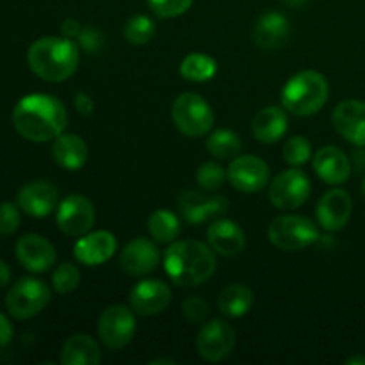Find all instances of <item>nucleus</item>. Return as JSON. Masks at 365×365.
<instances>
[{
    "mask_svg": "<svg viewBox=\"0 0 365 365\" xmlns=\"http://www.w3.org/2000/svg\"><path fill=\"white\" fill-rule=\"evenodd\" d=\"M13 125L27 141L48 143L66 130L68 110L56 96L32 93L14 106Z\"/></svg>",
    "mask_w": 365,
    "mask_h": 365,
    "instance_id": "obj_1",
    "label": "nucleus"
},
{
    "mask_svg": "<svg viewBox=\"0 0 365 365\" xmlns=\"http://www.w3.org/2000/svg\"><path fill=\"white\" fill-rule=\"evenodd\" d=\"M210 246L195 239L173 241L164 252V271L178 287H196L216 271V255Z\"/></svg>",
    "mask_w": 365,
    "mask_h": 365,
    "instance_id": "obj_2",
    "label": "nucleus"
},
{
    "mask_svg": "<svg viewBox=\"0 0 365 365\" xmlns=\"http://www.w3.org/2000/svg\"><path fill=\"white\" fill-rule=\"evenodd\" d=\"M27 63L32 73L48 82H64L77 71L81 46L68 38L45 36L31 45Z\"/></svg>",
    "mask_w": 365,
    "mask_h": 365,
    "instance_id": "obj_3",
    "label": "nucleus"
},
{
    "mask_svg": "<svg viewBox=\"0 0 365 365\" xmlns=\"http://www.w3.org/2000/svg\"><path fill=\"white\" fill-rule=\"evenodd\" d=\"M330 86L319 71L303 70L292 75L282 89V106L294 116H312L328 102Z\"/></svg>",
    "mask_w": 365,
    "mask_h": 365,
    "instance_id": "obj_4",
    "label": "nucleus"
},
{
    "mask_svg": "<svg viewBox=\"0 0 365 365\" xmlns=\"http://www.w3.org/2000/svg\"><path fill=\"white\" fill-rule=\"evenodd\" d=\"M171 118L178 130L187 138H202L214 127V110L198 93H182L175 98Z\"/></svg>",
    "mask_w": 365,
    "mask_h": 365,
    "instance_id": "obj_5",
    "label": "nucleus"
},
{
    "mask_svg": "<svg viewBox=\"0 0 365 365\" xmlns=\"http://www.w3.org/2000/svg\"><path fill=\"white\" fill-rule=\"evenodd\" d=\"M50 299H52V292L45 282L25 277L11 285L4 303H6L9 316H13L14 319L25 321L38 316L48 305Z\"/></svg>",
    "mask_w": 365,
    "mask_h": 365,
    "instance_id": "obj_6",
    "label": "nucleus"
},
{
    "mask_svg": "<svg viewBox=\"0 0 365 365\" xmlns=\"http://www.w3.org/2000/svg\"><path fill=\"white\" fill-rule=\"evenodd\" d=\"M267 237L278 250L299 252L319 241V230L309 217L298 216V214H284V216L274 217L273 223L269 225Z\"/></svg>",
    "mask_w": 365,
    "mask_h": 365,
    "instance_id": "obj_7",
    "label": "nucleus"
},
{
    "mask_svg": "<svg viewBox=\"0 0 365 365\" xmlns=\"http://www.w3.org/2000/svg\"><path fill=\"white\" fill-rule=\"evenodd\" d=\"M98 337L106 344V348L118 351L128 346L134 339L138 324H135V316L132 307L127 305H110L100 314L98 319Z\"/></svg>",
    "mask_w": 365,
    "mask_h": 365,
    "instance_id": "obj_8",
    "label": "nucleus"
},
{
    "mask_svg": "<svg viewBox=\"0 0 365 365\" xmlns=\"http://www.w3.org/2000/svg\"><path fill=\"white\" fill-rule=\"evenodd\" d=\"M312 184L305 171L299 168H289L271 180L269 202L278 210H294L309 200Z\"/></svg>",
    "mask_w": 365,
    "mask_h": 365,
    "instance_id": "obj_9",
    "label": "nucleus"
},
{
    "mask_svg": "<svg viewBox=\"0 0 365 365\" xmlns=\"http://www.w3.org/2000/svg\"><path fill=\"white\" fill-rule=\"evenodd\" d=\"M235 348V330L223 319H210L202 324L196 337V351L207 362L228 359Z\"/></svg>",
    "mask_w": 365,
    "mask_h": 365,
    "instance_id": "obj_10",
    "label": "nucleus"
},
{
    "mask_svg": "<svg viewBox=\"0 0 365 365\" xmlns=\"http://www.w3.org/2000/svg\"><path fill=\"white\" fill-rule=\"evenodd\" d=\"M96 220L93 203L82 195H70L57 207V227L70 237H81L88 234Z\"/></svg>",
    "mask_w": 365,
    "mask_h": 365,
    "instance_id": "obj_11",
    "label": "nucleus"
},
{
    "mask_svg": "<svg viewBox=\"0 0 365 365\" xmlns=\"http://www.w3.org/2000/svg\"><path fill=\"white\" fill-rule=\"evenodd\" d=\"M227 173L232 187L246 195L262 191L269 184L271 177V170L266 160L255 155H237L232 159Z\"/></svg>",
    "mask_w": 365,
    "mask_h": 365,
    "instance_id": "obj_12",
    "label": "nucleus"
},
{
    "mask_svg": "<svg viewBox=\"0 0 365 365\" xmlns=\"http://www.w3.org/2000/svg\"><path fill=\"white\" fill-rule=\"evenodd\" d=\"M228 202L225 196L221 195H202L198 191H187L180 196L178 200V209L184 220L189 225L196 227V225L207 223L210 220H217L223 216L228 210Z\"/></svg>",
    "mask_w": 365,
    "mask_h": 365,
    "instance_id": "obj_13",
    "label": "nucleus"
},
{
    "mask_svg": "<svg viewBox=\"0 0 365 365\" xmlns=\"http://www.w3.org/2000/svg\"><path fill=\"white\" fill-rule=\"evenodd\" d=\"M171 303V289L163 280H143L132 287L128 294V305L139 316H157L164 312Z\"/></svg>",
    "mask_w": 365,
    "mask_h": 365,
    "instance_id": "obj_14",
    "label": "nucleus"
},
{
    "mask_svg": "<svg viewBox=\"0 0 365 365\" xmlns=\"http://www.w3.org/2000/svg\"><path fill=\"white\" fill-rule=\"evenodd\" d=\"M59 202V189L46 180H34L18 191L16 203L27 216L45 217L53 212Z\"/></svg>",
    "mask_w": 365,
    "mask_h": 365,
    "instance_id": "obj_15",
    "label": "nucleus"
},
{
    "mask_svg": "<svg viewBox=\"0 0 365 365\" xmlns=\"http://www.w3.org/2000/svg\"><path fill=\"white\" fill-rule=\"evenodd\" d=\"M16 259L31 273H45L56 264L57 253L52 242L43 235L27 234L18 239Z\"/></svg>",
    "mask_w": 365,
    "mask_h": 365,
    "instance_id": "obj_16",
    "label": "nucleus"
},
{
    "mask_svg": "<svg viewBox=\"0 0 365 365\" xmlns=\"http://www.w3.org/2000/svg\"><path fill=\"white\" fill-rule=\"evenodd\" d=\"M353 214V200L344 189H331L319 200L316 209L317 223L328 232L342 230Z\"/></svg>",
    "mask_w": 365,
    "mask_h": 365,
    "instance_id": "obj_17",
    "label": "nucleus"
},
{
    "mask_svg": "<svg viewBox=\"0 0 365 365\" xmlns=\"http://www.w3.org/2000/svg\"><path fill=\"white\" fill-rule=\"evenodd\" d=\"M334 127L346 141L355 146H365V102L344 100L331 114Z\"/></svg>",
    "mask_w": 365,
    "mask_h": 365,
    "instance_id": "obj_18",
    "label": "nucleus"
},
{
    "mask_svg": "<svg viewBox=\"0 0 365 365\" xmlns=\"http://www.w3.org/2000/svg\"><path fill=\"white\" fill-rule=\"evenodd\" d=\"M118 242L110 232L98 230V232H88V234L81 235L73 246V255L77 262L84 264V266H100L106 264L107 260L113 259L116 253Z\"/></svg>",
    "mask_w": 365,
    "mask_h": 365,
    "instance_id": "obj_19",
    "label": "nucleus"
},
{
    "mask_svg": "<svg viewBox=\"0 0 365 365\" xmlns=\"http://www.w3.org/2000/svg\"><path fill=\"white\" fill-rule=\"evenodd\" d=\"M314 171L323 182L330 185H341L349 180L353 164L349 157L337 146H323L314 153Z\"/></svg>",
    "mask_w": 365,
    "mask_h": 365,
    "instance_id": "obj_20",
    "label": "nucleus"
},
{
    "mask_svg": "<svg viewBox=\"0 0 365 365\" xmlns=\"http://www.w3.org/2000/svg\"><path fill=\"white\" fill-rule=\"evenodd\" d=\"M159 264V248L155 241L146 237H135L128 242L120 255V266L130 277H143L152 273Z\"/></svg>",
    "mask_w": 365,
    "mask_h": 365,
    "instance_id": "obj_21",
    "label": "nucleus"
},
{
    "mask_svg": "<svg viewBox=\"0 0 365 365\" xmlns=\"http://www.w3.org/2000/svg\"><path fill=\"white\" fill-rule=\"evenodd\" d=\"M207 242L217 255L237 257L245 252L246 235L235 221L217 217L207 228Z\"/></svg>",
    "mask_w": 365,
    "mask_h": 365,
    "instance_id": "obj_22",
    "label": "nucleus"
},
{
    "mask_svg": "<svg viewBox=\"0 0 365 365\" xmlns=\"http://www.w3.org/2000/svg\"><path fill=\"white\" fill-rule=\"evenodd\" d=\"M289 127V118L284 107L269 106L260 109L252 121V134L264 145L280 141Z\"/></svg>",
    "mask_w": 365,
    "mask_h": 365,
    "instance_id": "obj_23",
    "label": "nucleus"
},
{
    "mask_svg": "<svg viewBox=\"0 0 365 365\" xmlns=\"http://www.w3.org/2000/svg\"><path fill=\"white\" fill-rule=\"evenodd\" d=\"M52 159L63 170H81L88 160V145L81 135L64 134L63 132L59 138L53 139Z\"/></svg>",
    "mask_w": 365,
    "mask_h": 365,
    "instance_id": "obj_24",
    "label": "nucleus"
},
{
    "mask_svg": "<svg viewBox=\"0 0 365 365\" xmlns=\"http://www.w3.org/2000/svg\"><path fill=\"white\" fill-rule=\"evenodd\" d=\"M289 36V20L282 13L262 14L253 29V39L262 50H277Z\"/></svg>",
    "mask_w": 365,
    "mask_h": 365,
    "instance_id": "obj_25",
    "label": "nucleus"
},
{
    "mask_svg": "<svg viewBox=\"0 0 365 365\" xmlns=\"http://www.w3.org/2000/svg\"><path fill=\"white\" fill-rule=\"evenodd\" d=\"M102 362V351L98 342L86 334L71 335L61 349L63 365H98Z\"/></svg>",
    "mask_w": 365,
    "mask_h": 365,
    "instance_id": "obj_26",
    "label": "nucleus"
},
{
    "mask_svg": "<svg viewBox=\"0 0 365 365\" xmlns=\"http://www.w3.org/2000/svg\"><path fill=\"white\" fill-rule=\"evenodd\" d=\"M255 294L245 284H230L217 296V309L227 317H242L252 310Z\"/></svg>",
    "mask_w": 365,
    "mask_h": 365,
    "instance_id": "obj_27",
    "label": "nucleus"
},
{
    "mask_svg": "<svg viewBox=\"0 0 365 365\" xmlns=\"http://www.w3.org/2000/svg\"><path fill=\"white\" fill-rule=\"evenodd\" d=\"M148 232L155 242L171 245L180 235V220L170 210L159 209L150 214Z\"/></svg>",
    "mask_w": 365,
    "mask_h": 365,
    "instance_id": "obj_28",
    "label": "nucleus"
},
{
    "mask_svg": "<svg viewBox=\"0 0 365 365\" xmlns=\"http://www.w3.org/2000/svg\"><path fill=\"white\" fill-rule=\"evenodd\" d=\"M217 73V63L214 57L203 52H192L180 63V75L189 82H207Z\"/></svg>",
    "mask_w": 365,
    "mask_h": 365,
    "instance_id": "obj_29",
    "label": "nucleus"
},
{
    "mask_svg": "<svg viewBox=\"0 0 365 365\" xmlns=\"http://www.w3.org/2000/svg\"><path fill=\"white\" fill-rule=\"evenodd\" d=\"M241 138L230 128H217L207 138V150L220 160H232L241 155Z\"/></svg>",
    "mask_w": 365,
    "mask_h": 365,
    "instance_id": "obj_30",
    "label": "nucleus"
},
{
    "mask_svg": "<svg viewBox=\"0 0 365 365\" xmlns=\"http://www.w3.org/2000/svg\"><path fill=\"white\" fill-rule=\"evenodd\" d=\"M155 24L146 14H135L123 25V38L132 45H145L155 36Z\"/></svg>",
    "mask_w": 365,
    "mask_h": 365,
    "instance_id": "obj_31",
    "label": "nucleus"
},
{
    "mask_svg": "<svg viewBox=\"0 0 365 365\" xmlns=\"http://www.w3.org/2000/svg\"><path fill=\"white\" fill-rule=\"evenodd\" d=\"M282 157L289 166L299 168L305 163H309L312 157V145L305 135H294L285 141L284 150H282Z\"/></svg>",
    "mask_w": 365,
    "mask_h": 365,
    "instance_id": "obj_32",
    "label": "nucleus"
},
{
    "mask_svg": "<svg viewBox=\"0 0 365 365\" xmlns=\"http://www.w3.org/2000/svg\"><path fill=\"white\" fill-rule=\"evenodd\" d=\"M81 284V269L70 262L56 267L52 274V287L57 294H70Z\"/></svg>",
    "mask_w": 365,
    "mask_h": 365,
    "instance_id": "obj_33",
    "label": "nucleus"
},
{
    "mask_svg": "<svg viewBox=\"0 0 365 365\" xmlns=\"http://www.w3.org/2000/svg\"><path fill=\"white\" fill-rule=\"evenodd\" d=\"M227 178V170H225L220 163H212V160L203 163L202 166L196 170V182H198L200 187L205 189V191H216V189H220L221 185L225 184Z\"/></svg>",
    "mask_w": 365,
    "mask_h": 365,
    "instance_id": "obj_34",
    "label": "nucleus"
},
{
    "mask_svg": "<svg viewBox=\"0 0 365 365\" xmlns=\"http://www.w3.org/2000/svg\"><path fill=\"white\" fill-rule=\"evenodd\" d=\"M182 316L189 324H203L209 321V303L202 296H187L182 303Z\"/></svg>",
    "mask_w": 365,
    "mask_h": 365,
    "instance_id": "obj_35",
    "label": "nucleus"
},
{
    "mask_svg": "<svg viewBox=\"0 0 365 365\" xmlns=\"http://www.w3.org/2000/svg\"><path fill=\"white\" fill-rule=\"evenodd\" d=\"M152 13L159 18H177L187 13L192 0H148Z\"/></svg>",
    "mask_w": 365,
    "mask_h": 365,
    "instance_id": "obj_36",
    "label": "nucleus"
},
{
    "mask_svg": "<svg viewBox=\"0 0 365 365\" xmlns=\"http://www.w3.org/2000/svg\"><path fill=\"white\" fill-rule=\"evenodd\" d=\"M21 225V216H20V207L18 203L4 202L0 203V235L7 237V235H13L14 232L20 228Z\"/></svg>",
    "mask_w": 365,
    "mask_h": 365,
    "instance_id": "obj_37",
    "label": "nucleus"
},
{
    "mask_svg": "<svg viewBox=\"0 0 365 365\" xmlns=\"http://www.w3.org/2000/svg\"><path fill=\"white\" fill-rule=\"evenodd\" d=\"M77 41H78V46H81L84 52L95 53L98 52V50H102L103 34L100 31H96L95 27H82Z\"/></svg>",
    "mask_w": 365,
    "mask_h": 365,
    "instance_id": "obj_38",
    "label": "nucleus"
},
{
    "mask_svg": "<svg viewBox=\"0 0 365 365\" xmlns=\"http://www.w3.org/2000/svg\"><path fill=\"white\" fill-rule=\"evenodd\" d=\"M75 109H77V113L81 114V116H91L93 110H95V103H93V98L89 95H86V93H77V96H75Z\"/></svg>",
    "mask_w": 365,
    "mask_h": 365,
    "instance_id": "obj_39",
    "label": "nucleus"
},
{
    "mask_svg": "<svg viewBox=\"0 0 365 365\" xmlns=\"http://www.w3.org/2000/svg\"><path fill=\"white\" fill-rule=\"evenodd\" d=\"M14 337V330H13V324L11 321L0 312V348H6V346L11 344Z\"/></svg>",
    "mask_w": 365,
    "mask_h": 365,
    "instance_id": "obj_40",
    "label": "nucleus"
},
{
    "mask_svg": "<svg viewBox=\"0 0 365 365\" xmlns=\"http://www.w3.org/2000/svg\"><path fill=\"white\" fill-rule=\"evenodd\" d=\"M81 31V24H78L77 20H73V18H68V20H64L63 25H61V34L68 39H77Z\"/></svg>",
    "mask_w": 365,
    "mask_h": 365,
    "instance_id": "obj_41",
    "label": "nucleus"
},
{
    "mask_svg": "<svg viewBox=\"0 0 365 365\" xmlns=\"http://www.w3.org/2000/svg\"><path fill=\"white\" fill-rule=\"evenodd\" d=\"M11 280V269L2 259H0V287H6Z\"/></svg>",
    "mask_w": 365,
    "mask_h": 365,
    "instance_id": "obj_42",
    "label": "nucleus"
},
{
    "mask_svg": "<svg viewBox=\"0 0 365 365\" xmlns=\"http://www.w3.org/2000/svg\"><path fill=\"white\" fill-rule=\"evenodd\" d=\"M344 365H365V356L364 355L349 356V359L344 362Z\"/></svg>",
    "mask_w": 365,
    "mask_h": 365,
    "instance_id": "obj_43",
    "label": "nucleus"
},
{
    "mask_svg": "<svg viewBox=\"0 0 365 365\" xmlns=\"http://www.w3.org/2000/svg\"><path fill=\"white\" fill-rule=\"evenodd\" d=\"M160 364L175 365V364H177V360H173V359H153V360H150V365H160Z\"/></svg>",
    "mask_w": 365,
    "mask_h": 365,
    "instance_id": "obj_44",
    "label": "nucleus"
},
{
    "mask_svg": "<svg viewBox=\"0 0 365 365\" xmlns=\"http://www.w3.org/2000/svg\"><path fill=\"white\" fill-rule=\"evenodd\" d=\"M285 4H289V6L296 7V6H303V4L307 2V0H284Z\"/></svg>",
    "mask_w": 365,
    "mask_h": 365,
    "instance_id": "obj_45",
    "label": "nucleus"
},
{
    "mask_svg": "<svg viewBox=\"0 0 365 365\" xmlns=\"http://www.w3.org/2000/svg\"><path fill=\"white\" fill-rule=\"evenodd\" d=\"M362 192H364V196H365V178H364V182H362Z\"/></svg>",
    "mask_w": 365,
    "mask_h": 365,
    "instance_id": "obj_46",
    "label": "nucleus"
}]
</instances>
